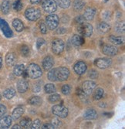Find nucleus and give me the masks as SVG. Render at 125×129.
Instances as JSON below:
<instances>
[{
  "label": "nucleus",
  "instance_id": "obj_1",
  "mask_svg": "<svg viewBox=\"0 0 125 129\" xmlns=\"http://www.w3.org/2000/svg\"><path fill=\"white\" fill-rule=\"evenodd\" d=\"M26 76L31 79H37L43 75V70L41 67L36 63H30L26 70H25Z\"/></svg>",
  "mask_w": 125,
  "mask_h": 129
},
{
  "label": "nucleus",
  "instance_id": "obj_2",
  "mask_svg": "<svg viewBox=\"0 0 125 129\" xmlns=\"http://www.w3.org/2000/svg\"><path fill=\"white\" fill-rule=\"evenodd\" d=\"M77 30L80 36L85 37H91L94 32L92 25H90V23H87V22H83L81 24H79L77 27Z\"/></svg>",
  "mask_w": 125,
  "mask_h": 129
},
{
  "label": "nucleus",
  "instance_id": "obj_3",
  "mask_svg": "<svg viewBox=\"0 0 125 129\" xmlns=\"http://www.w3.org/2000/svg\"><path fill=\"white\" fill-rule=\"evenodd\" d=\"M56 78V81H65L68 79L70 76V70L67 67H61L58 68H55Z\"/></svg>",
  "mask_w": 125,
  "mask_h": 129
},
{
  "label": "nucleus",
  "instance_id": "obj_4",
  "mask_svg": "<svg viewBox=\"0 0 125 129\" xmlns=\"http://www.w3.org/2000/svg\"><path fill=\"white\" fill-rule=\"evenodd\" d=\"M52 112L54 115L56 117H59L61 118H65L67 117L68 114H69V111L68 109L63 106V104H57V105H54L52 108Z\"/></svg>",
  "mask_w": 125,
  "mask_h": 129
},
{
  "label": "nucleus",
  "instance_id": "obj_5",
  "mask_svg": "<svg viewBox=\"0 0 125 129\" xmlns=\"http://www.w3.org/2000/svg\"><path fill=\"white\" fill-rule=\"evenodd\" d=\"M25 16L29 21H36L41 17V12L39 9L28 8L25 12Z\"/></svg>",
  "mask_w": 125,
  "mask_h": 129
},
{
  "label": "nucleus",
  "instance_id": "obj_6",
  "mask_svg": "<svg viewBox=\"0 0 125 129\" xmlns=\"http://www.w3.org/2000/svg\"><path fill=\"white\" fill-rule=\"evenodd\" d=\"M46 23L50 29L53 30L58 26L60 23V19L57 15L51 13L46 18Z\"/></svg>",
  "mask_w": 125,
  "mask_h": 129
},
{
  "label": "nucleus",
  "instance_id": "obj_7",
  "mask_svg": "<svg viewBox=\"0 0 125 129\" xmlns=\"http://www.w3.org/2000/svg\"><path fill=\"white\" fill-rule=\"evenodd\" d=\"M64 47H65V45H64V43L62 40L56 39L52 43L53 52L56 55L61 54L64 50Z\"/></svg>",
  "mask_w": 125,
  "mask_h": 129
},
{
  "label": "nucleus",
  "instance_id": "obj_8",
  "mask_svg": "<svg viewBox=\"0 0 125 129\" xmlns=\"http://www.w3.org/2000/svg\"><path fill=\"white\" fill-rule=\"evenodd\" d=\"M43 8L47 13H53L57 9V4L55 0H45L43 3Z\"/></svg>",
  "mask_w": 125,
  "mask_h": 129
},
{
  "label": "nucleus",
  "instance_id": "obj_9",
  "mask_svg": "<svg viewBox=\"0 0 125 129\" xmlns=\"http://www.w3.org/2000/svg\"><path fill=\"white\" fill-rule=\"evenodd\" d=\"M97 87V84L95 82L92 80H86L84 82L82 86V90L86 93L87 95H90V93H92L93 91L95 90Z\"/></svg>",
  "mask_w": 125,
  "mask_h": 129
},
{
  "label": "nucleus",
  "instance_id": "obj_10",
  "mask_svg": "<svg viewBox=\"0 0 125 129\" xmlns=\"http://www.w3.org/2000/svg\"><path fill=\"white\" fill-rule=\"evenodd\" d=\"M112 63V60L110 58H98L94 60V65L100 69L108 68Z\"/></svg>",
  "mask_w": 125,
  "mask_h": 129
},
{
  "label": "nucleus",
  "instance_id": "obj_11",
  "mask_svg": "<svg viewBox=\"0 0 125 129\" xmlns=\"http://www.w3.org/2000/svg\"><path fill=\"white\" fill-rule=\"evenodd\" d=\"M0 29H1V30L6 37L10 38L13 36V33L12 29H10L8 23L3 19H0Z\"/></svg>",
  "mask_w": 125,
  "mask_h": 129
},
{
  "label": "nucleus",
  "instance_id": "obj_12",
  "mask_svg": "<svg viewBox=\"0 0 125 129\" xmlns=\"http://www.w3.org/2000/svg\"><path fill=\"white\" fill-rule=\"evenodd\" d=\"M87 69V63L84 61H78L73 67V70L76 74L82 75L84 74Z\"/></svg>",
  "mask_w": 125,
  "mask_h": 129
},
{
  "label": "nucleus",
  "instance_id": "obj_13",
  "mask_svg": "<svg viewBox=\"0 0 125 129\" xmlns=\"http://www.w3.org/2000/svg\"><path fill=\"white\" fill-rule=\"evenodd\" d=\"M103 53L107 56H115L117 54L118 50L114 46L104 45L103 46Z\"/></svg>",
  "mask_w": 125,
  "mask_h": 129
},
{
  "label": "nucleus",
  "instance_id": "obj_14",
  "mask_svg": "<svg viewBox=\"0 0 125 129\" xmlns=\"http://www.w3.org/2000/svg\"><path fill=\"white\" fill-rule=\"evenodd\" d=\"M13 122V118L9 115L4 116L0 118V129H6L9 128Z\"/></svg>",
  "mask_w": 125,
  "mask_h": 129
},
{
  "label": "nucleus",
  "instance_id": "obj_15",
  "mask_svg": "<svg viewBox=\"0 0 125 129\" xmlns=\"http://www.w3.org/2000/svg\"><path fill=\"white\" fill-rule=\"evenodd\" d=\"M54 65V60L51 56H47L43 59L42 66L45 70H50Z\"/></svg>",
  "mask_w": 125,
  "mask_h": 129
},
{
  "label": "nucleus",
  "instance_id": "obj_16",
  "mask_svg": "<svg viewBox=\"0 0 125 129\" xmlns=\"http://www.w3.org/2000/svg\"><path fill=\"white\" fill-rule=\"evenodd\" d=\"M71 43L76 47H80L84 43V38L80 35H73L71 39Z\"/></svg>",
  "mask_w": 125,
  "mask_h": 129
},
{
  "label": "nucleus",
  "instance_id": "obj_17",
  "mask_svg": "<svg viewBox=\"0 0 125 129\" xmlns=\"http://www.w3.org/2000/svg\"><path fill=\"white\" fill-rule=\"evenodd\" d=\"M84 118L87 120H94L97 118V113L93 108H88L84 114Z\"/></svg>",
  "mask_w": 125,
  "mask_h": 129
},
{
  "label": "nucleus",
  "instance_id": "obj_18",
  "mask_svg": "<svg viewBox=\"0 0 125 129\" xmlns=\"http://www.w3.org/2000/svg\"><path fill=\"white\" fill-rule=\"evenodd\" d=\"M29 88V82L26 80H20L17 83V90L19 93H25Z\"/></svg>",
  "mask_w": 125,
  "mask_h": 129
},
{
  "label": "nucleus",
  "instance_id": "obj_19",
  "mask_svg": "<svg viewBox=\"0 0 125 129\" xmlns=\"http://www.w3.org/2000/svg\"><path fill=\"white\" fill-rule=\"evenodd\" d=\"M96 14V9L94 8H87L85 12H84V17L85 19V20H88L90 21L92 20Z\"/></svg>",
  "mask_w": 125,
  "mask_h": 129
},
{
  "label": "nucleus",
  "instance_id": "obj_20",
  "mask_svg": "<svg viewBox=\"0 0 125 129\" xmlns=\"http://www.w3.org/2000/svg\"><path fill=\"white\" fill-rule=\"evenodd\" d=\"M16 62V57L14 53H9L6 56V63L7 66L9 67H13L15 66Z\"/></svg>",
  "mask_w": 125,
  "mask_h": 129
},
{
  "label": "nucleus",
  "instance_id": "obj_21",
  "mask_svg": "<svg viewBox=\"0 0 125 129\" xmlns=\"http://www.w3.org/2000/svg\"><path fill=\"white\" fill-rule=\"evenodd\" d=\"M25 109L22 107H18L14 109V111H13V118L14 120H17L19 118L22 116V114H24Z\"/></svg>",
  "mask_w": 125,
  "mask_h": 129
},
{
  "label": "nucleus",
  "instance_id": "obj_22",
  "mask_svg": "<svg viewBox=\"0 0 125 129\" xmlns=\"http://www.w3.org/2000/svg\"><path fill=\"white\" fill-rule=\"evenodd\" d=\"M13 26L17 32H22L24 29V25L22 22L19 19H15L13 21Z\"/></svg>",
  "mask_w": 125,
  "mask_h": 129
},
{
  "label": "nucleus",
  "instance_id": "obj_23",
  "mask_svg": "<svg viewBox=\"0 0 125 129\" xmlns=\"http://www.w3.org/2000/svg\"><path fill=\"white\" fill-rule=\"evenodd\" d=\"M28 103L33 106H40L43 103V100L38 96H32L28 100Z\"/></svg>",
  "mask_w": 125,
  "mask_h": 129
},
{
  "label": "nucleus",
  "instance_id": "obj_24",
  "mask_svg": "<svg viewBox=\"0 0 125 129\" xmlns=\"http://www.w3.org/2000/svg\"><path fill=\"white\" fill-rule=\"evenodd\" d=\"M25 66L23 64H18L16 65L13 70V73L16 76H22L23 74V73L25 72Z\"/></svg>",
  "mask_w": 125,
  "mask_h": 129
},
{
  "label": "nucleus",
  "instance_id": "obj_25",
  "mask_svg": "<svg viewBox=\"0 0 125 129\" xmlns=\"http://www.w3.org/2000/svg\"><path fill=\"white\" fill-rule=\"evenodd\" d=\"M73 9L76 11H80L85 6V2L84 0H75L73 4Z\"/></svg>",
  "mask_w": 125,
  "mask_h": 129
},
{
  "label": "nucleus",
  "instance_id": "obj_26",
  "mask_svg": "<svg viewBox=\"0 0 125 129\" xmlns=\"http://www.w3.org/2000/svg\"><path fill=\"white\" fill-rule=\"evenodd\" d=\"M16 94V90L14 88H12V87H10V88H8L6 89L4 93H3V95L4 97L6 98V99H12Z\"/></svg>",
  "mask_w": 125,
  "mask_h": 129
},
{
  "label": "nucleus",
  "instance_id": "obj_27",
  "mask_svg": "<svg viewBox=\"0 0 125 129\" xmlns=\"http://www.w3.org/2000/svg\"><path fill=\"white\" fill-rule=\"evenodd\" d=\"M109 40L114 45H120L123 42V38L121 37L110 36V37H109Z\"/></svg>",
  "mask_w": 125,
  "mask_h": 129
},
{
  "label": "nucleus",
  "instance_id": "obj_28",
  "mask_svg": "<svg viewBox=\"0 0 125 129\" xmlns=\"http://www.w3.org/2000/svg\"><path fill=\"white\" fill-rule=\"evenodd\" d=\"M56 4L60 7L63 9H67L69 8L71 5L70 0H56Z\"/></svg>",
  "mask_w": 125,
  "mask_h": 129
},
{
  "label": "nucleus",
  "instance_id": "obj_29",
  "mask_svg": "<svg viewBox=\"0 0 125 129\" xmlns=\"http://www.w3.org/2000/svg\"><path fill=\"white\" fill-rule=\"evenodd\" d=\"M0 8H1L2 12L4 14H8L10 9V4L9 0H4L2 3V6H0Z\"/></svg>",
  "mask_w": 125,
  "mask_h": 129
},
{
  "label": "nucleus",
  "instance_id": "obj_30",
  "mask_svg": "<svg viewBox=\"0 0 125 129\" xmlns=\"http://www.w3.org/2000/svg\"><path fill=\"white\" fill-rule=\"evenodd\" d=\"M99 30L103 33H106L107 32H109V30L110 29V26L107 22H100L99 24Z\"/></svg>",
  "mask_w": 125,
  "mask_h": 129
},
{
  "label": "nucleus",
  "instance_id": "obj_31",
  "mask_svg": "<svg viewBox=\"0 0 125 129\" xmlns=\"http://www.w3.org/2000/svg\"><path fill=\"white\" fill-rule=\"evenodd\" d=\"M20 126L24 128H29L31 126L32 121L29 118H24L20 121Z\"/></svg>",
  "mask_w": 125,
  "mask_h": 129
},
{
  "label": "nucleus",
  "instance_id": "obj_32",
  "mask_svg": "<svg viewBox=\"0 0 125 129\" xmlns=\"http://www.w3.org/2000/svg\"><path fill=\"white\" fill-rule=\"evenodd\" d=\"M104 90L103 89H102V88H97L95 90L94 93V100L98 101V100L101 99L102 98H103V96H104Z\"/></svg>",
  "mask_w": 125,
  "mask_h": 129
},
{
  "label": "nucleus",
  "instance_id": "obj_33",
  "mask_svg": "<svg viewBox=\"0 0 125 129\" xmlns=\"http://www.w3.org/2000/svg\"><path fill=\"white\" fill-rule=\"evenodd\" d=\"M44 90H45V92L47 93H53L56 91V88L55 85L53 84H46L44 87Z\"/></svg>",
  "mask_w": 125,
  "mask_h": 129
},
{
  "label": "nucleus",
  "instance_id": "obj_34",
  "mask_svg": "<svg viewBox=\"0 0 125 129\" xmlns=\"http://www.w3.org/2000/svg\"><path fill=\"white\" fill-rule=\"evenodd\" d=\"M20 53L22 54V56H28L30 53V50L29 48V46L26 45H22L20 48Z\"/></svg>",
  "mask_w": 125,
  "mask_h": 129
},
{
  "label": "nucleus",
  "instance_id": "obj_35",
  "mask_svg": "<svg viewBox=\"0 0 125 129\" xmlns=\"http://www.w3.org/2000/svg\"><path fill=\"white\" fill-rule=\"evenodd\" d=\"M22 3L21 0H16L13 4V7L16 11H20L22 9Z\"/></svg>",
  "mask_w": 125,
  "mask_h": 129
},
{
  "label": "nucleus",
  "instance_id": "obj_36",
  "mask_svg": "<svg viewBox=\"0 0 125 129\" xmlns=\"http://www.w3.org/2000/svg\"><path fill=\"white\" fill-rule=\"evenodd\" d=\"M71 90V87L69 84H64L62 87H61V92L64 95H68L70 93Z\"/></svg>",
  "mask_w": 125,
  "mask_h": 129
},
{
  "label": "nucleus",
  "instance_id": "obj_37",
  "mask_svg": "<svg viewBox=\"0 0 125 129\" xmlns=\"http://www.w3.org/2000/svg\"><path fill=\"white\" fill-rule=\"evenodd\" d=\"M60 100V95L57 94V93H53V94L50 95L49 97V101L50 103H55L57 102Z\"/></svg>",
  "mask_w": 125,
  "mask_h": 129
},
{
  "label": "nucleus",
  "instance_id": "obj_38",
  "mask_svg": "<svg viewBox=\"0 0 125 129\" xmlns=\"http://www.w3.org/2000/svg\"><path fill=\"white\" fill-rule=\"evenodd\" d=\"M30 128L32 129H39L41 128V121L39 119H36L34 121L30 126Z\"/></svg>",
  "mask_w": 125,
  "mask_h": 129
},
{
  "label": "nucleus",
  "instance_id": "obj_39",
  "mask_svg": "<svg viewBox=\"0 0 125 129\" xmlns=\"http://www.w3.org/2000/svg\"><path fill=\"white\" fill-rule=\"evenodd\" d=\"M42 88V82L41 81H38L36 84H34L32 86V91L33 92H39V90Z\"/></svg>",
  "mask_w": 125,
  "mask_h": 129
},
{
  "label": "nucleus",
  "instance_id": "obj_40",
  "mask_svg": "<svg viewBox=\"0 0 125 129\" xmlns=\"http://www.w3.org/2000/svg\"><path fill=\"white\" fill-rule=\"evenodd\" d=\"M48 79L50 81H56V73H55V69L51 70L47 74Z\"/></svg>",
  "mask_w": 125,
  "mask_h": 129
},
{
  "label": "nucleus",
  "instance_id": "obj_41",
  "mask_svg": "<svg viewBox=\"0 0 125 129\" xmlns=\"http://www.w3.org/2000/svg\"><path fill=\"white\" fill-rule=\"evenodd\" d=\"M88 76L90 79H97L98 77V72L95 70H90L89 71Z\"/></svg>",
  "mask_w": 125,
  "mask_h": 129
},
{
  "label": "nucleus",
  "instance_id": "obj_42",
  "mask_svg": "<svg viewBox=\"0 0 125 129\" xmlns=\"http://www.w3.org/2000/svg\"><path fill=\"white\" fill-rule=\"evenodd\" d=\"M44 45H46V41L43 38H39L36 41V47L38 50H40Z\"/></svg>",
  "mask_w": 125,
  "mask_h": 129
},
{
  "label": "nucleus",
  "instance_id": "obj_43",
  "mask_svg": "<svg viewBox=\"0 0 125 129\" xmlns=\"http://www.w3.org/2000/svg\"><path fill=\"white\" fill-rule=\"evenodd\" d=\"M116 30L117 32L121 33H123L124 31V23L123 22H119L117 24L116 26Z\"/></svg>",
  "mask_w": 125,
  "mask_h": 129
},
{
  "label": "nucleus",
  "instance_id": "obj_44",
  "mask_svg": "<svg viewBox=\"0 0 125 129\" xmlns=\"http://www.w3.org/2000/svg\"><path fill=\"white\" fill-rule=\"evenodd\" d=\"M52 121H53L52 124H53V126L55 127V128H57V127L62 126V122L59 119H57V118H53Z\"/></svg>",
  "mask_w": 125,
  "mask_h": 129
},
{
  "label": "nucleus",
  "instance_id": "obj_45",
  "mask_svg": "<svg viewBox=\"0 0 125 129\" xmlns=\"http://www.w3.org/2000/svg\"><path fill=\"white\" fill-rule=\"evenodd\" d=\"M74 21H75L76 23H77V24L79 25V24H81V23L84 22H85V19H84V17L83 16H76L75 18Z\"/></svg>",
  "mask_w": 125,
  "mask_h": 129
},
{
  "label": "nucleus",
  "instance_id": "obj_46",
  "mask_svg": "<svg viewBox=\"0 0 125 129\" xmlns=\"http://www.w3.org/2000/svg\"><path fill=\"white\" fill-rule=\"evenodd\" d=\"M76 93H77V95L80 98H86L87 95L86 94V93L82 90V89H76Z\"/></svg>",
  "mask_w": 125,
  "mask_h": 129
},
{
  "label": "nucleus",
  "instance_id": "obj_47",
  "mask_svg": "<svg viewBox=\"0 0 125 129\" xmlns=\"http://www.w3.org/2000/svg\"><path fill=\"white\" fill-rule=\"evenodd\" d=\"M40 32L43 34L47 33V27L46 25H45V23H43V22H41L40 23Z\"/></svg>",
  "mask_w": 125,
  "mask_h": 129
},
{
  "label": "nucleus",
  "instance_id": "obj_48",
  "mask_svg": "<svg viewBox=\"0 0 125 129\" xmlns=\"http://www.w3.org/2000/svg\"><path fill=\"white\" fill-rule=\"evenodd\" d=\"M6 106H4L3 104H0V118H2V117L6 114Z\"/></svg>",
  "mask_w": 125,
  "mask_h": 129
},
{
  "label": "nucleus",
  "instance_id": "obj_49",
  "mask_svg": "<svg viewBox=\"0 0 125 129\" xmlns=\"http://www.w3.org/2000/svg\"><path fill=\"white\" fill-rule=\"evenodd\" d=\"M41 128H43V129H53V128H55V127L53 126V124H44L43 126H42V127Z\"/></svg>",
  "mask_w": 125,
  "mask_h": 129
},
{
  "label": "nucleus",
  "instance_id": "obj_50",
  "mask_svg": "<svg viewBox=\"0 0 125 129\" xmlns=\"http://www.w3.org/2000/svg\"><path fill=\"white\" fill-rule=\"evenodd\" d=\"M66 32V29L65 28H60L57 30V33H60V34H64Z\"/></svg>",
  "mask_w": 125,
  "mask_h": 129
},
{
  "label": "nucleus",
  "instance_id": "obj_51",
  "mask_svg": "<svg viewBox=\"0 0 125 129\" xmlns=\"http://www.w3.org/2000/svg\"><path fill=\"white\" fill-rule=\"evenodd\" d=\"M30 2L32 4H39L41 2V0H30Z\"/></svg>",
  "mask_w": 125,
  "mask_h": 129
},
{
  "label": "nucleus",
  "instance_id": "obj_52",
  "mask_svg": "<svg viewBox=\"0 0 125 129\" xmlns=\"http://www.w3.org/2000/svg\"><path fill=\"white\" fill-rule=\"evenodd\" d=\"M12 128H13V129H20V128H22V127L20 126V124L19 125V124H15V125L13 126Z\"/></svg>",
  "mask_w": 125,
  "mask_h": 129
},
{
  "label": "nucleus",
  "instance_id": "obj_53",
  "mask_svg": "<svg viewBox=\"0 0 125 129\" xmlns=\"http://www.w3.org/2000/svg\"><path fill=\"white\" fill-rule=\"evenodd\" d=\"M2 67H3V58L2 56H0V70H1Z\"/></svg>",
  "mask_w": 125,
  "mask_h": 129
},
{
  "label": "nucleus",
  "instance_id": "obj_54",
  "mask_svg": "<svg viewBox=\"0 0 125 129\" xmlns=\"http://www.w3.org/2000/svg\"><path fill=\"white\" fill-rule=\"evenodd\" d=\"M99 106H100V108H105V107H106V104H103V102H101V103L99 104Z\"/></svg>",
  "mask_w": 125,
  "mask_h": 129
},
{
  "label": "nucleus",
  "instance_id": "obj_55",
  "mask_svg": "<svg viewBox=\"0 0 125 129\" xmlns=\"http://www.w3.org/2000/svg\"><path fill=\"white\" fill-rule=\"evenodd\" d=\"M1 99H2V97H1V95H0V101H1Z\"/></svg>",
  "mask_w": 125,
  "mask_h": 129
}]
</instances>
